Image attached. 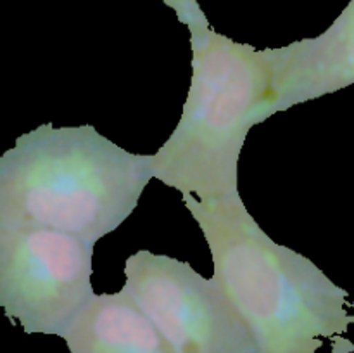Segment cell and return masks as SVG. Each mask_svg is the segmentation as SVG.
Instances as JSON below:
<instances>
[{"instance_id": "cell-1", "label": "cell", "mask_w": 354, "mask_h": 353, "mask_svg": "<svg viewBox=\"0 0 354 353\" xmlns=\"http://www.w3.org/2000/svg\"><path fill=\"white\" fill-rule=\"evenodd\" d=\"M203 230L213 279L249 325L258 353H317L325 339L334 353H353L344 338L354 315L349 293L301 253L261 228L242 197L201 203L182 196Z\"/></svg>"}, {"instance_id": "cell-2", "label": "cell", "mask_w": 354, "mask_h": 353, "mask_svg": "<svg viewBox=\"0 0 354 353\" xmlns=\"http://www.w3.org/2000/svg\"><path fill=\"white\" fill-rule=\"evenodd\" d=\"M152 154H135L92 125L44 123L0 156V225H37L95 246L138 206Z\"/></svg>"}, {"instance_id": "cell-3", "label": "cell", "mask_w": 354, "mask_h": 353, "mask_svg": "<svg viewBox=\"0 0 354 353\" xmlns=\"http://www.w3.org/2000/svg\"><path fill=\"white\" fill-rule=\"evenodd\" d=\"M192 76L182 116L152 154V176L201 203L239 192V159L252 127L279 113L282 47L256 48L214 31L190 37Z\"/></svg>"}, {"instance_id": "cell-4", "label": "cell", "mask_w": 354, "mask_h": 353, "mask_svg": "<svg viewBox=\"0 0 354 353\" xmlns=\"http://www.w3.org/2000/svg\"><path fill=\"white\" fill-rule=\"evenodd\" d=\"M93 244L37 225H0V308L28 334L61 336L95 296Z\"/></svg>"}, {"instance_id": "cell-5", "label": "cell", "mask_w": 354, "mask_h": 353, "mask_svg": "<svg viewBox=\"0 0 354 353\" xmlns=\"http://www.w3.org/2000/svg\"><path fill=\"white\" fill-rule=\"evenodd\" d=\"M123 287L176 353H258L223 287L190 263L140 249L124 262Z\"/></svg>"}, {"instance_id": "cell-6", "label": "cell", "mask_w": 354, "mask_h": 353, "mask_svg": "<svg viewBox=\"0 0 354 353\" xmlns=\"http://www.w3.org/2000/svg\"><path fill=\"white\" fill-rule=\"evenodd\" d=\"M279 113L354 85V0L315 38L282 47Z\"/></svg>"}, {"instance_id": "cell-7", "label": "cell", "mask_w": 354, "mask_h": 353, "mask_svg": "<svg viewBox=\"0 0 354 353\" xmlns=\"http://www.w3.org/2000/svg\"><path fill=\"white\" fill-rule=\"evenodd\" d=\"M62 339L69 353H176L124 287L95 294Z\"/></svg>"}, {"instance_id": "cell-8", "label": "cell", "mask_w": 354, "mask_h": 353, "mask_svg": "<svg viewBox=\"0 0 354 353\" xmlns=\"http://www.w3.org/2000/svg\"><path fill=\"white\" fill-rule=\"evenodd\" d=\"M162 2H165L169 9L175 10L180 23H183L189 28L190 37L204 33V31L211 28L209 19L206 17L204 10L201 9L197 0H162Z\"/></svg>"}]
</instances>
